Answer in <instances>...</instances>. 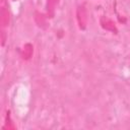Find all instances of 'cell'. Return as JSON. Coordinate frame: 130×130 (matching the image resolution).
Returning a JSON list of instances; mask_svg holds the SVG:
<instances>
[{"label": "cell", "instance_id": "2", "mask_svg": "<svg viewBox=\"0 0 130 130\" xmlns=\"http://www.w3.org/2000/svg\"><path fill=\"white\" fill-rule=\"evenodd\" d=\"M31 53H32V47L29 45V44H27V45H25V47H24V50H23V58L24 59H28L30 56H31Z\"/></svg>", "mask_w": 130, "mask_h": 130}, {"label": "cell", "instance_id": "1", "mask_svg": "<svg viewBox=\"0 0 130 130\" xmlns=\"http://www.w3.org/2000/svg\"><path fill=\"white\" fill-rule=\"evenodd\" d=\"M1 21L3 23V25H7L8 21H9V14H8V11L5 9V8H2L1 10Z\"/></svg>", "mask_w": 130, "mask_h": 130}]
</instances>
